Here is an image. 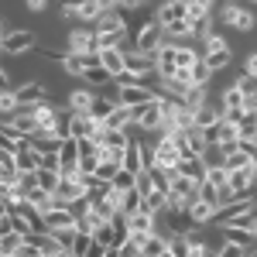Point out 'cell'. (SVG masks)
Here are the masks:
<instances>
[{"label":"cell","mask_w":257,"mask_h":257,"mask_svg":"<svg viewBox=\"0 0 257 257\" xmlns=\"http://www.w3.org/2000/svg\"><path fill=\"white\" fill-rule=\"evenodd\" d=\"M93 28H96V35H99V48H106V45H123V38H127V18L120 14V7L103 11Z\"/></svg>","instance_id":"6da1fadb"},{"label":"cell","mask_w":257,"mask_h":257,"mask_svg":"<svg viewBox=\"0 0 257 257\" xmlns=\"http://www.w3.org/2000/svg\"><path fill=\"white\" fill-rule=\"evenodd\" d=\"M216 21L223 24V28H230V31H250V28L257 24L254 11L243 7V4H237V0H219Z\"/></svg>","instance_id":"7a4b0ae2"},{"label":"cell","mask_w":257,"mask_h":257,"mask_svg":"<svg viewBox=\"0 0 257 257\" xmlns=\"http://www.w3.org/2000/svg\"><path fill=\"white\" fill-rule=\"evenodd\" d=\"M113 82H117V79H113ZM113 96H117V103L144 106V103L158 99V96H161V89H151L148 82H117V86H113Z\"/></svg>","instance_id":"3957f363"},{"label":"cell","mask_w":257,"mask_h":257,"mask_svg":"<svg viewBox=\"0 0 257 257\" xmlns=\"http://www.w3.org/2000/svg\"><path fill=\"white\" fill-rule=\"evenodd\" d=\"M65 48H69V52H76V55L99 52V35H96V28H89V24H76V28L69 31V38H65Z\"/></svg>","instance_id":"277c9868"},{"label":"cell","mask_w":257,"mask_h":257,"mask_svg":"<svg viewBox=\"0 0 257 257\" xmlns=\"http://www.w3.org/2000/svg\"><path fill=\"white\" fill-rule=\"evenodd\" d=\"M89 196V185L82 182V175H62L59 189H55V202H65V206H76Z\"/></svg>","instance_id":"5b68a950"},{"label":"cell","mask_w":257,"mask_h":257,"mask_svg":"<svg viewBox=\"0 0 257 257\" xmlns=\"http://www.w3.org/2000/svg\"><path fill=\"white\" fill-rule=\"evenodd\" d=\"M199 185H202V182H196V178L178 175L175 182H172V189H168V209H172V206H189V202H196Z\"/></svg>","instance_id":"8992f818"},{"label":"cell","mask_w":257,"mask_h":257,"mask_svg":"<svg viewBox=\"0 0 257 257\" xmlns=\"http://www.w3.org/2000/svg\"><path fill=\"white\" fill-rule=\"evenodd\" d=\"M35 45H38V35L28 31V28H21V31H4V55H7V59L31 52Z\"/></svg>","instance_id":"52a82bcc"},{"label":"cell","mask_w":257,"mask_h":257,"mask_svg":"<svg viewBox=\"0 0 257 257\" xmlns=\"http://www.w3.org/2000/svg\"><path fill=\"white\" fill-rule=\"evenodd\" d=\"M134 131H141V134H158V131H161V103H158V99H151V103L138 106Z\"/></svg>","instance_id":"ba28073f"},{"label":"cell","mask_w":257,"mask_h":257,"mask_svg":"<svg viewBox=\"0 0 257 257\" xmlns=\"http://www.w3.org/2000/svg\"><path fill=\"white\" fill-rule=\"evenodd\" d=\"M45 223L48 230H65V226H79V213L65 202H55L52 209H45Z\"/></svg>","instance_id":"9c48e42d"},{"label":"cell","mask_w":257,"mask_h":257,"mask_svg":"<svg viewBox=\"0 0 257 257\" xmlns=\"http://www.w3.org/2000/svg\"><path fill=\"white\" fill-rule=\"evenodd\" d=\"M99 62H103V69L120 79L123 72H127V52L120 48V45H106V48H99Z\"/></svg>","instance_id":"30bf717a"},{"label":"cell","mask_w":257,"mask_h":257,"mask_svg":"<svg viewBox=\"0 0 257 257\" xmlns=\"http://www.w3.org/2000/svg\"><path fill=\"white\" fill-rule=\"evenodd\" d=\"M165 41V28H161L158 21L151 18L144 28L138 31V41H134V48H141V52H158V45Z\"/></svg>","instance_id":"8fae6325"},{"label":"cell","mask_w":257,"mask_h":257,"mask_svg":"<svg viewBox=\"0 0 257 257\" xmlns=\"http://www.w3.org/2000/svg\"><path fill=\"white\" fill-rule=\"evenodd\" d=\"M168 243H172V233L155 230V233H148V237L141 240V254L144 257H168Z\"/></svg>","instance_id":"7c38bea8"},{"label":"cell","mask_w":257,"mask_h":257,"mask_svg":"<svg viewBox=\"0 0 257 257\" xmlns=\"http://www.w3.org/2000/svg\"><path fill=\"white\" fill-rule=\"evenodd\" d=\"M178 18H189V0H165L158 7V14H155V21H158L161 28L178 21Z\"/></svg>","instance_id":"4fadbf2b"},{"label":"cell","mask_w":257,"mask_h":257,"mask_svg":"<svg viewBox=\"0 0 257 257\" xmlns=\"http://www.w3.org/2000/svg\"><path fill=\"white\" fill-rule=\"evenodd\" d=\"M18 99H21V106H35V103H41V99H48V86L38 82V79L21 82L18 86Z\"/></svg>","instance_id":"5bb4252c"},{"label":"cell","mask_w":257,"mask_h":257,"mask_svg":"<svg viewBox=\"0 0 257 257\" xmlns=\"http://www.w3.org/2000/svg\"><path fill=\"white\" fill-rule=\"evenodd\" d=\"M93 86H79V89H69V96H65V106L69 110H76V113H89V106H93Z\"/></svg>","instance_id":"9a60e30c"},{"label":"cell","mask_w":257,"mask_h":257,"mask_svg":"<svg viewBox=\"0 0 257 257\" xmlns=\"http://www.w3.org/2000/svg\"><path fill=\"white\" fill-rule=\"evenodd\" d=\"M192 31H196L192 18H178L172 24H165V38H172V41H192Z\"/></svg>","instance_id":"2e32d148"},{"label":"cell","mask_w":257,"mask_h":257,"mask_svg":"<svg viewBox=\"0 0 257 257\" xmlns=\"http://www.w3.org/2000/svg\"><path fill=\"white\" fill-rule=\"evenodd\" d=\"M216 209H219V206H213L209 199H202V196H199L196 202H189V213H192V219H196L199 226L213 223V219H216Z\"/></svg>","instance_id":"e0dca14e"},{"label":"cell","mask_w":257,"mask_h":257,"mask_svg":"<svg viewBox=\"0 0 257 257\" xmlns=\"http://www.w3.org/2000/svg\"><path fill=\"white\" fill-rule=\"evenodd\" d=\"M182 175L196 178V182H206V175H209V165L202 161V155H192V158H182Z\"/></svg>","instance_id":"ac0fdd59"},{"label":"cell","mask_w":257,"mask_h":257,"mask_svg":"<svg viewBox=\"0 0 257 257\" xmlns=\"http://www.w3.org/2000/svg\"><path fill=\"white\" fill-rule=\"evenodd\" d=\"M202 59L209 62L213 72H223L226 65H233V52H230V45L226 48H209V52H202Z\"/></svg>","instance_id":"d6986e66"},{"label":"cell","mask_w":257,"mask_h":257,"mask_svg":"<svg viewBox=\"0 0 257 257\" xmlns=\"http://www.w3.org/2000/svg\"><path fill=\"white\" fill-rule=\"evenodd\" d=\"M199 59H202V52H196L189 41H175V62H178V69H185V72H189Z\"/></svg>","instance_id":"ffe728a7"},{"label":"cell","mask_w":257,"mask_h":257,"mask_svg":"<svg viewBox=\"0 0 257 257\" xmlns=\"http://www.w3.org/2000/svg\"><path fill=\"white\" fill-rule=\"evenodd\" d=\"M237 127H240V138L250 144V141L257 138V106H247V110H243V117L237 120Z\"/></svg>","instance_id":"44dd1931"},{"label":"cell","mask_w":257,"mask_h":257,"mask_svg":"<svg viewBox=\"0 0 257 257\" xmlns=\"http://www.w3.org/2000/svg\"><path fill=\"white\" fill-rule=\"evenodd\" d=\"M82 82H86V86H110V82H113V76L103 69V62H96V65H86Z\"/></svg>","instance_id":"7402d4cb"},{"label":"cell","mask_w":257,"mask_h":257,"mask_svg":"<svg viewBox=\"0 0 257 257\" xmlns=\"http://www.w3.org/2000/svg\"><path fill=\"white\" fill-rule=\"evenodd\" d=\"M219 117H223V106H219V103L213 106V99H206V103L196 110V123L199 127H209V123H216Z\"/></svg>","instance_id":"603a6c76"},{"label":"cell","mask_w":257,"mask_h":257,"mask_svg":"<svg viewBox=\"0 0 257 257\" xmlns=\"http://www.w3.org/2000/svg\"><path fill=\"white\" fill-rule=\"evenodd\" d=\"M213 76H216V72L209 69V62H206V59H199L196 65L189 69V82H192V86H209V79H213Z\"/></svg>","instance_id":"cb8c5ba5"},{"label":"cell","mask_w":257,"mask_h":257,"mask_svg":"<svg viewBox=\"0 0 257 257\" xmlns=\"http://www.w3.org/2000/svg\"><path fill=\"white\" fill-rule=\"evenodd\" d=\"M144 209H151V213H158V216H161V213L168 209V192L155 185V189H151V192L144 196Z\"/></svg>","instance_id":"d4e9b609"},{"label":"cell","mask_w":257,"mask_h":257,"mask_svg":"<svg viewBox=\"0 0 257 257\" xmlns=\"http://www.w3.org/2000/svg\"><path fill=\"white\" fill-rule=\"evenodd\" d=\"M247 250H250V243H243V240H230V237H223V243L216 247L219 257H247Z\"/></svg>","instance_id":"484cf974"},{"label":"cell","mask_w":257,"mask_h":257,"mask_svg":"<svg viewBox=\"0 0 257 257\" xmlns=\"http://www.w3.org/2000/svg\"><path fill=\"white\" fill-rule=\"evenodd\" d=\"M216 7H219V0H189V18H192V21L213 18Z\"/></svg>","instance_id":"4316f807"},{"label":"cell","mask_w":257,"mask_h":257,"mask_svg":"<svg viewBox=\"0 0 257 257\" xmlns=\"http://www.w3.org/2000/svg\"><path fill=\"white\" fill-rule=\"evenodd\" d=\"M237 141H243V138H240V127L233 123V120L219 117V144H223V148H230V144H237Z\"/></svg>","instance_id":"83f0119b"},{"label":"cell","mask_w":257,"mask_h":257,"mask_svg":"<svg viewBox=\"0 0 257 257\" xmlns=\"http://www.w3.org/2000/svg\"><path fill=\"white\" fill-rule=\"evenodd\" d=\"M21 247H24V233H4V240H0L4 257H21Z\"/></svg>","instance_id":"f1b7e54d"},{"label":"cell","mask_w":257,"mask_h":257,"mask_svg":"<svg viewBox=\"0 0 257 257\" xmlns=\"http://www.w3.org/2000/svg\"><path fill=\"white\" fill-rule=\"evenodd\" d=\"M138 209H144V192H141L138 185L123 189V213H138Z\"/></svg>","instance_id":"f546056e"},{"label":"cell","mask_w":257,"mask_h":257,"mask_svg":"<svg viewBox=\"0 0 257 257\" xmlns=\"http://www.w3.org/2000/svg\"><path fill=\"white\" fill-rule=\"evenodd\" d=\"M113 106H117V99H113V96H110V99L96 96V99H93V106H89V113H93L96 120H106L110 113H113Z\"/></svg>","instance_id":"4dcf8cb0"},{"label":"cell","mask_w":257,"mask_h":257,"mask_svg":"<svg viewBox=\"0 0 257 257\" xmlns=\"http://www.w3.org/2000/svg\"><path fill=\"white\" fill-rule=\"evenodd\" d=\"M59 182H62V172H55V168H45V165L38 168V185H45V189H48L52 196H55Z\"/></svg>","instance_id":"1f68e13d"},{"label":"cell","mask_w":257,"mask_h":257,"mask_svg":"<svg viewBox=\"0 0 257 257\" xmlns=\"http://www.w3.org/2000/svg\"><path fill=\"white\" fill-rule=\"evenodd\" d=\"M206 99H209V96H206V86H192V89H189L185 96L178 99V103H182V106H189V110H199Z\"/></svg>","instance_id":"d6a6232c"},{"label":"cell","mask_w":257,"mask_h":257,"mask_svg":"<svg viewBox=\"0 0 257 257\" xmlns=\"http://www.w3.org/2000/svg\"><path fill=\"white\" fill-rule=\"evenodd\" d=\"M202 233H189V257H206V254H216V247H209V243H202Z\"/></svg>","instance_id":"836d02e7"},{"label":"cell","mask_w":257,"mask_h":257,"mask_svg":"<svg viewBox=\"0 0 257 257\" xmlns=\"http://www.w3.org/2000/svg\"><path fill=\"white\" fill-rule=\"evenodd\" d=\"M202 161L213 168V165H226V148L223 144H209L206 151H202Z\"/></svg>","instance_id":"e575fe53"},{"label":"cell","mask_w":257,"mask_h":257,"mask_svg":"<svg viewBox=\"0 0 257 257\" xmlns=\"http://www.w3.org/2000/svg\"><path fill=\"white\" fill-rule=\"evenodd\" d=\"M120 168H123V161H117V158H99L96 175H99V178H106V182H113V175H117Z\"/></svg>","instance_id":"d590c367"},{"label":"cell","mask_w":257,"mask_h":257,"mask_svg":"<svg viewBox=\"0 0 257 257\" xmlns=\"http://www.w3.org/2000/svg\"><path fill=\"white\" fill-rule=\"evenodd\" d=\"M89 250H93V233L89 230H79V237L72 243V257H86Z\"/></svg>","instance_id":"8d00e7d4"},{"label":"cell","mask_w":257,"mask_h":257,"mask_svg":"<svg viewBox=\"0 0 257 257\" xmlns=\"http://www.w3.org/2000/svg\"><path fill=\"white\" fill-rule=\"evenodd\" d=\"M82 226H65V230H52L55 237H59V243L65 247V254H72V243H76V237H79Z\"/></svg>","instance_id":"74e56055"},{"label":"cell","mask_w":257,"mask_h":257,"mask_svg":"<svg viewBox=\"0 0 257 257\" xmlns=\"http://www.w3.org/2000/svg\"><path fill=\"white\" fill-rule=\"evenodd\" d=\"M206 182H213L216 189L230 185V168H226V165H213V168H209V175H206Z\"/></svg>","instance_id":"f35d334b"},{"label":"cell","mask_w":257,"mask_h":257,"mask_svg":"<svg viewBox=\"0 0 257 257\" xmlns=\"http://www.w3.org/2000/svg\"><path fill=\"white\" fill-rule=\"evenodd\" d=\"M113 185H117V189H134V185H138V172H131V168H120L117 175H113Z\"/></svg>","instance_id":"ab89813d"},{"label":"cell","mask_w":257,"mask_h":257,"mask_svg":"<svg viewBox=\"0 0 257 257\" xmlns=\"http://www.w3.org/2000/svg\"><path fill=\"white\" fill-rule=\"evenodd\" d=\"M199 196H202V199H209L213 206H219V189L213 185V182H202V185H199Z\"/></svg>","instance_id":"60d3db41"},{"label":"cell","mask_w":257,"mask_h":257,"mask_svg":"<svg viewBox=\"0 0 257 257\" xmlns=\"http://www.w3.org/2000/svg\"><path fill=\"white\" fill-rule=\"evenodd\" d=\"M79 168L82 172H96L99 168V155H79Z\"/></svg>","instance_id":"b9f144b4"},{"label":"cell","mask_w":257,"mask_h":257,"mask_svg":"<svg viewBox=\"0 0 257 257\" xmlns=\"http://www.w3.org/2000/svg\"><path fill=\"white\" fill-rule=\"evenodd\" d=\"M209 48H226V38H223V35H216V31H213V35H209V38L202 41V52H209Z\"/></svg>","instance_id":"7bdbcfd3"},{"label":"cell","mask_w":257,"mask_h":257,"mask_svg":"<svg viewBox=\"0 0 257 257\" xmlns=\"http://www.w3.org/2000/svg\"><path fill=\"white\" fill-rule=\"evenodd\" d=\"M24 7H28L31 14H41V11L48 7V0H24Z\"/></svg>","instance_id":"ee69618b"},{"label":"cell","mask_w":257,"mask_h":257,"mask_svg":"<svg viewBox=\"0 0 257 257\" xmlns=\"http://www.w3.org/2000/svg\"><path fill=\"white\" fill-rule=\"evenodd\" d=\"M243 72H250V76H257V52L243 59Z\"/></svg>","instance_id":"f6af8a7d"},{"label":"cell","mask_w":257,"mask_h":257,"mask_svg":"<svg viewBox=\"0 0 257 257\" xmlns=\"http://www.w3.org/2000/svg\"><path fill=\"white\" fill-rule=\"evenodd\" d=\"M86 0H59V7L62 11H76V7H82Z\"/></svg>","instance_id":"bcb514c9"},{"label":"cell","mask_w":257,"mask_h":257,"mask_svg":"<svg viewBox=\"0 0 257 257\" xmlns=\"http://www.w3.org/2000/svg\"><path fill=\"white\" fill-rule=\"evenodd\" d=\"M103 11H113V7H120V0H96Z\"/></svg>","instance_id":"7dc6e473"},{"label":"cell","mask_w":257,"mask_h":257,"mask_svg":"<svg viewBox=\"0 0 257 257\" xmlns=\"http://www.w3.org/2000/svg\"><path fill=\"white\" fill-rule=\"evenodd\" d=\"M144 0H120V7H127V11H134V7H141Z\"/></svg>","instance_id":"c3c4849f"},{"label":"cell","mask_w":257,"mask_h":257,"mask_svg":"<svg viewBox=\"0 0 257 257\" xmlns=\"http://www.w3.org/2000/svg\"><path fill=\"white\" fill-rule=\"evenodd\" d=\"M250 233H254V240H257V216L250 219Z\"/></svg>","instance_id":"681fc988"},{"label":"cell","mask_w":257,"mask_h":257,"mask_svg":"<svg viewBox=\"0 0 257 257\" xmlns=\"http://www.w3.org/2000/svg\"><path fill=\"white\" fill-rule=\"evenodd\" d=\"M254 168H257V151H254Z\"/></svg>","instance_id":"f907efd6"},{"label":"cell","mask_w":257,"mask_h":257,"mask_svg":"<svg viewBox=\"0 0 257 257\" xmlns=\"http://www.w3.org/2000/svg\"><path fill=\"white\" fill-rule=\"evenodd\" d=\"M247 4H254V7H257V0H247Z\"/></svg>","instance_id":"816d5d0a"}]
</instances>
